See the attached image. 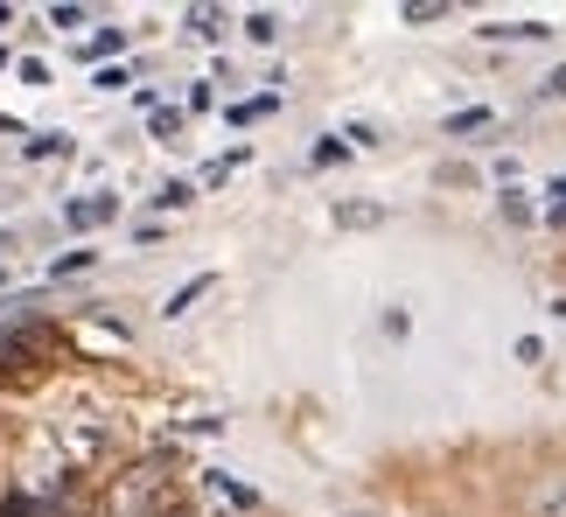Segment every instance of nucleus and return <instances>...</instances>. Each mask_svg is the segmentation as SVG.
Listing matches in <instances>:
<instances>
[{
    "mask_svg": "<svg viewBox=\"0 0 566 517\" xmlns=\"http://www.w3.org/2000/svg\"><path fill=\"white\" fill-rule=\"evenodd\" d=\"M56 357H63V336L50 321H8L0 329V371H42Z\"/></svg>",
    "mask_w": 566,
    "mask_h": 517,
    "instance_id": "nucleus-1",
    "label": "nucleus"
},
{
    "mask_svg": "<svg viewBox=\"0 0 566 517\" xmlns=\"http://www.w3.org/2000/svg\"><path fill=\"white\" fill-rule=\"evenodd\" d=\"M155 489H161V476H147V468H140V476H126L113 497H105L98 517H140V504H155Z\"/></svg>",
    "mask_w": 566,
    "mask_h": 517,
    "instance_id": "nucleus-2",
    "label": "nucleus"
},
{
    "mask_svg": "<svg viewBox=\"0 0 566 517\" xmlns=\"http://www.w3.org/2000/svg\"><path fill=\"white\" fill-rule=\"evenodd\" d=\"M113 210H119L113 197H84V203H71V224H77V231H92V224H113Z\"/></svg>",
    "mask_w": 566,
    "mask_h": 517,
    "instance_id": "nucleus-3",
    "label": "nucleus"
},
{
    "mask_svg": "<svg viewBox=\"0 0 566 517\" xmlns=\"http://www.w3.org/2000/svg\"><path fill=\"white\" fill-rule=\"evenodd\" d=\"M203 294H210V279H189V287H182L176 300H168V315H182V308H189V300H203Z\"/></svg>",
    "mask_w": 566,
    "mask_h": 517,
    "instance_id": "nucleus-4",
    "label": "nucleus"
},
{
    "mask_svg": "<svg viewBox=\"0 0 566 517\" xmlns=\"http://www.w3.org/2000/svg\"><path fill=\"white\" fill-rule=\"evenodd\" d=\"M245 35H252V42H273V35H280V21H273V14H252V21H245Z\"/></svg>",
    "mask_w": 566,
    "mask_h": 517,
    "instance_id": "nucleus-5",
    "label": "nucleus"
},
{
    "mask_svg": "<svg viewBox=\"0 0 566 517\" xmlns=\"http://www.w3.org/2000/svg\"><path fill=\"white\" fill-rule=\"evenodd\" d=\"M119 42H126L119 29H98V35H92V50H84V56H113V50H119Z\"/></svg>",
    "mask_w": 566,
    "mask_h": 517,
    "instance_id": "nucleus-6",
    "label": "nucleus"
},
{
    "mask_svg": "<svg viewBox=\"0 0 566 517\" xmlns=\"http://www.w3.org/2000/svg\"><path fill=\"white\" fill-rule=\"evenodd\" d=\"M0 517H35V504L29 497H8V504H0Z\"/></svg>",
    "mask_w": 566,
    "mask_h": 517,
    "instance_id": "nucleus-7",
    "label": "nucleus"
},
{
    "mask_svg": "<svg viewBox=\"0 0 566 517\" xmlns=\"http://www.w3.org/2000/svg\"><path fill=\"white\" fill-rule=\"evenodd\" d=\"M8 14H14V8H0V21H8Z\"/></svg>",
    "mask_w": 566,
    "mask_h": 517,
    "instance_id": "nucleus-8",
    "label": "nucleus"
},
{
    "mask_svg": "<svg viewBox=\"0 0 566 517\" xmlns=\"http://www.w3.org/2000/svg\"><path fill=\"white\" fill-rule=\"evenodd\" d=\"M168 517H189V510H168Z\"/></svg>",
    "mask_w": 566,
    "mask_h": 517,
    "instance_id": "nucleus-9",
    "label": "nucleus"
}]
</instances>
